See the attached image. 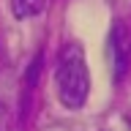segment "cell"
I'll use <instances>...</instances> for the list:
<instances>
[{"instance_id": "6da1fadb", "label": "cell", "mask_w": 131, "mask_h": 131, "mask_svg": "<svg viewBox=\"0 0 131 131\" xmlns=\"http://www.w3.org/2000/svg\"><path fill=\"white\" fill-rule=\"evenodd\" d=\"M55 82H57V96L66 109H82L90 93V74L85 63V49L77 41H68L60 49L55 68Z\"/></svg>"}, {"instance_id": "7a4b0ae2", "label": "cell", "mask_w": 131, "mask_h": 131, "mask_svg": "<svg viewBox=\"0 0 131 131\" xmlns=\"http://www.w3.org/2000/svg\"><path fill=\"white\" fill-rule=\"evenodd\" d=\"M109 55H112V77L120 82L131 68V27L126 22H115L109 30Z\"/></svg>"}, {"instance_id": "3957f363", "label": "cell", "mask_w": 131, "mask_h": 131, "mask_svg": "<svg viewBox=\"0 0 131 131\" xmlns=\"http://www.w3.org/2000/svg\"><path fill=\"white\" fill-rule=\"evenodd\" d=\"M47 6V0H11V8H14L16 19H30V16L41 14Z\"/></svg>"}, {"instance_id": "277c9868", "label": "cell", "mask_w": 131, "mask_h": 131, "mask_svg": "<svg viewBox=\"0 0 131 131\" xmlns=\"http://www.w3.org/2000/svg\"><path fill=\"white\" fill-rule=\"evenodd\" d=\"M6 117H8V109H6L3 104H0V131L6 128Z\"/></svg>"}]
</instances>
